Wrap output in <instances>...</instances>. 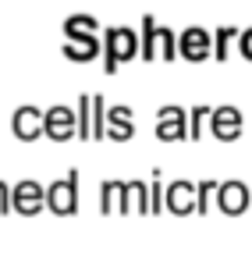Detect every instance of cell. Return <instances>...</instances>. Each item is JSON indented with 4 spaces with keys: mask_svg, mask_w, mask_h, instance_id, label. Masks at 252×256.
Segmentation results:
<instances>
[{
    "mask_svg": "<svg viewBox=\"0 0 252 256\" xmlns=\"http://www.w3.org/2000/svg\"><path fill=\"white\" fill-rule=\"evenodd\" d=\"M14 136L18 139H36L39 136V114L32 107H21L14 114Z\"/></svg>",
    "mask_w": 252,
    "mask_h": 256,
    "instance_id": "cell-5",
    "label": "cell"
},
{
    "mask_svg": "<svg viewBox=\"0 0 252 256\" xmlns=\"http://www.w3.org/2000/svg\"><path fill=\"white\" fill-rule=\"evenodd\" d=\"M242 54L252 60V32H245V36H242Z\"/></svg>",
    "mask_w": 252,
    "mask_h": 256,
    "instance_id": "cell-11",
    "label": "cell"
},
{
    "mask_svg": "<svg viewBox=\"0 0 252 256\" xmlns=\"http://www.w3.org/2000/svg\"><path fill=\"white\" fill-rule=\"evenodd\" d=\"M185 196H188V185H174V188H171V206H174L178 214L188 210V200H185Z\"/></svg>",
    "mask_w": 252,
    "mask_h": 256,
    "instance_id": "cell-9",
    "label": "cell"
},
{
    "mask_svg": "<svg viewBox=\"0 0 252 256\" xmlns=\"http://www.w3.org/2000/svg\"><path fill=\"white\" fill-rule=\"evenodd\" d=\"M171 118L160 124V136H178V110H167Z\"/></svg>",
    "mask_w": 252,
    "mask_h": 256,
    "instance_id": "cell-10",
    "label": "cell"
},
{
    "mask_svg": "<svg viewBox=\"0 0 252 256\" xmlns=\"http://www.w3.org/2000/svg\"><path fill=\"white\" fill-rule=\"evenodd\" d=\"M245 203H249V192H245V185L231 182V185H224V188H220V206H224L228 214H242V210H245Z\"/></svg>",
    "mask_w": 252,
    "mask_h": 256,
    "instance_id": "cell-4",
    "label": "cell"
},
{
    "mask_svg": "<svg viewBox=\"0 0 252 256\" xmlns=\"http://www.w3.org/2000/svg\"><path fill=\"white\" fill-rule=\"evenodd\" d=\"M46 132H50V136H57V139H64V136L71 132V114H68L64 107L50 110V114H46Z\"/></svg>",
    "mask_w": 252,
    "mask_h": 256,
    "instance_id": "cell-7",
    "label": "cell"
},
{
    "mask_svg": "<svg viewBox=\"0 0 252 256\" xmlns=\"http://www.w3.org/2000/svg\"><path fill=\"white\" fill-rule=\"evenodd\" d=\"M14 206H18L21 214H36V210H39V185H32V182L18 185V188H14Z\"/></svg>",
    "mask_w": 252,
    "mask_h": 256,
    "instance_id": "cell-6",
    "label": "cell"
},
{
    "mask_svg": "<svg viewBox=\"0 0 252 256\" xmlns=\"http://www.w3.org/2000/svg\"><path fill=\"white\" fill-rule=\"evenodd\" d=\"M46 203H50L57 214H71V210H75V178L53 185V188L46 192Z\"/></svg>",
    "mask_w": 252,
    "mask_h": 256,
    "instance_id": "cell-1",
    "label": "cell"
},
{
    "mask_svg": "<svg viewBox=\"0 0 252 256\" xmlns=\"http://www.w3.org/2000/svg\"><path fill=\"white\" fill-rule=\"evenodd\" d=\"M181 50H185V57H188V60H203V57H210V40H206V32H199V28L185 32Z\"/></svg>",
    "mask_w": 252,
    "mask_h": 256,
    "instance_id": "cell-3",
    "label": "cell"
},
{
    "mask_svg": "<svg viewBox=\"0 0 252 256\" xmlns=\"http://www.w3.org/2000/svg\"><path fill=\"white\" fill-rule=\"evenodd\" d=\"M213 132H217V136H235V132H238V114H235L231 107H228V110H217Z\"/></svg>",
    "mask_w": 252,
    "mask_h": 256,
    "instance_id": "cell-8",
    "label": "cell"
},
{
    "mask_svg": "<svg viewBox=\"0 0 252 256\" xmlns=\"http://www.w3.org/2000/svg\"><path fill=\"white\" fill-rule=\"evenodd\" d=\"M107 54L114 60H128L135 54V36H132L128 28H114L110 36H107Z\"/></svg>",
    "mask_w": 252,
    "mask_h": 256,
    "instance_id": "cell-2",
    "label": "cell"
}]
</instances>
